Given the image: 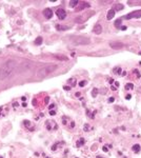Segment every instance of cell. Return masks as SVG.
<instances>
[{
  "label": "cell",
  "instance_id": "cell-1",
  "mask_svg": "<svg viewBox=\"0 0 141 158\" xmlns=\"http://www.w3.org/2000/svg\"><path fill=\"white\" fill-rule=\"evenodd\" d=\"M17 67V63L14 59L6 60L3 64L0 67V80H5L14 73L15 68Z\"/></svg>",
  "mask_w": 141,
  "mask_h": 158
},
{
  "label": "cell",
  "instance_id": "cell-2",
  "mask_svg": "<svg viewBox=\"0 0 141 158\" xmlns=\"http://www.w3.org/2000/svg\"><path fill=\"white\" fill-rule=\"evenodd\" d=\"M57 68V65L56 64H47V65H44V67L40 68L38 71H37V77L38 78H43L45 76L50 75L51 73H53L54 71Z\"/></svg>",
  "mask_w": 141,
  "mask_h": 158
},
{
  "label": "cell",
  "instance_id": "cell-3",
  "mask_svg": "<svg viewBox=\"0 0 141 158\" xmlns=\"http://www.w3.org/2000/svg\"><path fill=\"white\" fill-rule=\"evenodd\" d=\"M70 41L72 44L74 45H86V44H90V38L84 36H72L70 37Z\"/></svg>",
  "mask_w": 141,
  "mask_h": 158
},
{
  "label": "cell",
  "instance_id": "cell-4",
  "mask_svg": "<svg viewBox=\"0 0 141 158\" xmlns=\"http://www.w3.org/2000/svg\"><path fill=\"white\" fill-rule=\"evenodd\" d=\"M133 18H141V10H137V11H134V12L130 13V14L125 15L123 17V19H133Z\"/></svg>",
  "mask_w": 141,
  "mask_h": 158
},
{
  "label": "cell",
  "instance_id": "cell-5",
  "mask_svg": "<svg viewBox=\"0 0 141 158\" xmlns=\"http://www.w3.org/2000/svg\"><path fill=\"white\" fill-rule=\"evenodd\" d=\"M56 15H57V17L59 18L60 20H63V19H65V17H66V12L63 9H58L56 11Z\"/></svg>",
  "mask_w": 141,
  "mask_h": 158
},
{
  "label": "cell",
  "instance_id": "cell-6",
  "mask_svg": "<svg viewBox=\"0 0 141 158\" xmlns=\"http://www.w3.org/2000/svg\"><path fill=\"white\" fill-rule=\"evenodd\" d=\"M110 46L112 49H115V50H119L121 47L124 46V44L122 42H118V41H114V42H111L110 43Z\"/></svg>",
  "mask_w": 141,
  "mask_h": 158
},
{
  "label": "cell",
  "instance_id": "cell-7",
  "mask_svg": "<svg viewBox=\"0 0 141 158\" xmlns=\"http://www.w3.org/2000/svg\"><path fill=\"white\" fill-rule=\"evenodd\" d=\"M93 32H94L95 34H97V35H100V34L102 33V26L100 24H96L94 26V28H93Z\"/></svg>",
  "mask_w": 141,
  "mask_h": 158
},
{
  "label": "cell",
  "instance_id": "cell-8",
  "mask_svg": "<svg viewBox=\"0 0 141 158\" xmlns=\"http://www.w3.org/2000/svg\"><path fill=\"white\" fill-rule=\"evenodd\" d=\"M43 15H44V17L45 18L50 19V18H52V16H53V11L51 9H45L43 11Z\"/></svg>",
  "mask_w": 141,
  "mask_h": 158
},
{
  "label": "cell",
  "instance_id": "cell-9",
  "mask_svg": "<svg viewBox=\"0 0 141 158\" xmlns=\"http://www.w3.org/2000/svg\"><path fill=\"white\" fill-rule=\"evenodd\" d=\"M114 16H115V11H114L113 9H111V10L107 12V16H106V19H107V20L113 19Z\"/></svg>",
  "mask_w": 141,
  "mask_h": 158
},
{
  "label": "cell",
  "instance_id": "cell-10",
  "mask_svg": "<svg viewBox=\"0 0 141 158\" xmlns=\"http://www.w3.org/2000/svg\"><path fill=\"white\" fill-rule=\"evenodd\" d=\"M91 5H90V3H87V2H82V3L80 4V6L77 9V11H81L83 9H86V7H90Z\"/></svg>",
  "mask_w": 141,
  "mask_h": 158
},
{
  "label": "cell",
  "instance_id": "cell-11",
  "mask_svg": "<svg viewBox=\"0 0 141 158\" xmlns=\"http://www.w3.org/2000/svg\"><path fill=\"white\" fill-rule=\"evenodd\" d=\"M56 28H57L58 31H65V30H68V26H64V25H59V24H57L56 25Z\"/></svg>",
  "mask_w": 141,
  "mask_h": 158
},
{
  "label": "cell",
  "instance_id": "cell-12",
  "mask_svg": "<svg viewBox=\"0 0 141 158\" xmlns=\"http://www.w3.org/2000/svg\"><path fill=\"white\" fill-rule=\"evenodd\" d=\"M121 23H122V19L120 18V19H117L116 21H115V26L117 28H121Z\"/></svg>",
  "mask_w": 141,
  "mask_h": 158
},
{
  "label": "cell",
  "instance_id": "cell-13",
  "mask_svg": "<svg viewBox=\"0 0 141 158\" xmlns=\"http://www.w3.org/2000/svg\"><path fill=\"white\" fill-rule=\"evenodd\" d=\"M113 73L116 74V75H120V74H121V68H120V67L115 68L113 70Z\"/></svg>",
  "mask_w": 141,
  "mask_h": 158
},
{
  "label": "cell",
  "instance_id": "cell-14",
  "mask_svg": "<svg viewBox=\"0 0 141 158\" xmlns=\"http://www.w3.org/2000/svg\"><path fill=\"white\" fill-rule=\"evenodd\" d=\"M132 150H133V151H134L135 153L139 152V150H140V146H139V144H135V146H133Z\"/></svg>",
  "mask_w": 141,
  "mask_h": 158
},
{
  "label": "cell",
  "instance_id": "cell-15",
  "mask_svg": "<svg viewBox=\"0 0 141 158\" xmlns=\"http://www.w3.org/2000/svg\"><path fill=\"white\" fill-rule=\"evenodd\" d=\"M122 9H123V5H122V4H116L115 7H114L113 10L116 12V11H120V10H122Z\"/></svg>",
  "mask_w": 141,
  "mask_h": 158
},
{
  "label": "cell",
  "instance_id": "cell-16",
  "mask_svg": "<svg viewBox=\"0 0 141 158\" xmlns=\"http://www.w3.org/2000/svg\"><path fill=\"white\" fill-rule=\"evenodd\" d=\"M55 58H56V59H59V60H68V57H65V56H60V55H56Z\"/></svg>",
  "mask_w": 141,
  "mask_h": 158
},
{
  "label": "cell",
  "instance_id": "cell-17",
  "mask_svg": "<svg viewBox=\"0 0 141 158\" xmlns=\"http://www.w3.org/2000/svg\"><path fill=\"white\" fill-rule=\"evenodd\" d=\"M84 144V138H80L78 140V142H77V147H81Z\"/></svg>",
  "mask_w": 141,
  "mask_h": 158
},
{
  "label": "cell",
  "instance_id": "cell-18",
  "mask_svg": "<svg viewBox=\"0 0 141 158\" xmlns=\"http://www.w3.org/2000/svg\"><path fill=\"white\" fill-rule=\"evenodd\" d=\"M78 3H79V2L77 1V0H75V1H71V2H70V6L75 7V6H77V5H78Z\"/></svg>",
  "mask_w": 141,
  "mask_h": 158
},
{
  "label": "cell",
  "instance_id": "cell-19",
  "mask_svg": "<svg viewBox=\"0 0 141 158\" xmlns=\"http://www.w3.org/2000/svg\"><path fill=\"white\" fill-rule=\"evenodd\" d=\"M35 43L37 44V45H40V44L42 43V37H38V38L36 39V41H35Z\"/></svg>",
  "mask_w": 141,
  "mask_h": 158
},
{
  "label": "cell",
  "instance_id": "cell-20",
  "mask_svg": "<svg viewBox=\"0 0 141 158\" xmlns=\"http://www.w3.org/2000/svg\"><path fill=\"white\" fill-rule=\"evenodd\" d=\"M133 88H134V84H133V83H127L126 85H125V89L126 90H131Z\"/></svg>",
  "mask_w": 141,
  "mask_h": 158
},
{
  "label": "cell",
  "instance_id": "cell-21",
  "mask_svg": "<svg viewBox=\"0 0 141 158\" xmlns=\"http://www.w3.org/2000/svg\"><path fill=\"white\" fill-rule=\"evenodd\" d=\"M86 84V81L85 80H83V81H80V82H79V86H84Z\"/></svg>",
  "mask_w": 141,
  "mask_h": 158
},
{
  "label": "cell",
  "instance_id": "cell-22",
  "mask_svg": "<svg viewBox=\"0 0 141 158\" xmlns=\"http://www.w3.org/2000/svg\"><path fill=\"white\" fill-rule=\"evenodd\" d=\"M98 90H96V89H94V90H93V93H92V96L93 97H95L96 96V95H97V93H98Z\"/></svg>",
  "mask_w": 141,
  "mask_h": 158
},
{
  "label": "cell",
  "instance_id": "cell-23",
  "mask_svg": "<svg viewBox=\"0 0 141 158\" xmlns=\"http://www.w3.org/2000/svg\"><path fill=\"white\" fill-rule=\"evenodd\" d=\"M115 101V98H114V97H111L110 99H108V102H114Z\"/></svg>",
  "mask_w": 141,
  "mask_h": 158
},
{
  "label": "cell",
  "instance_id": "cell-24",
  "mask_svg": "<svg viewBox=\"0 0 141 158\" xmlns=\"http://www.w3.org/2000/svg\"><path fill=\"white\" fill-rule=\"evenodd\" d=\"M134 72H135V73H136V75H137V77H138V78H139V77H140V74H139V72H138V71H137V70H134Z\"/></svg>",
  "mask_w": 141,
  "mask_h": 158
},
{
  "label": "cell",
  "instance_id": "cell-25",
  "mask_svg": "<svg viewBox=\"0 0 141 158\" xmlns=\"http://www.w3.org/2000/svg\"><path fill=\"white\" fill-rule=\"evenodd\" d=\"M54 107H55V104H51V105H50V107H49V109H50L51 111H52L53 109H54Z\"/></svg>",
  "mask_w": 141,
  "mask_h": 158
},
{
  "label": "cell",
  "instance_id": "cell-26",
  "mask_svg": "<svg viewBox=\"0 0 141 158\" xmlns=\"http://www.w3.org/2000/svg\"><path fill=\"white\" fill-rule=\"evenodd\" d=\"M55 114H56L55 111H53V110H52V111H50V115H52V116H53V115H55Z\"/></svg>",
  "mask_w": 141,
  "mask_h": 158
},
{
  "label": "cell",
  "instance_id": "cell-27",
  "mask_svg": "<svg viewBox=\"0 0 141 158\" xmlns=\"http://www.w3.org/2000/svg\"><path fill=\"white\" fill-rule=\"evenodd\" d=\"M102 150H103L104 152H107V151H108V149H107L106 147H102Z\"/></svg>",
  "mask_w": 141,
  "mask_h": 158
},
{
  "label": "cell",
  "instance_id": "cell-28",
  "mask_svg": "<svg viewBox=\"0 0 141 158\" xmlns=\"http://www.w3.org/2000/svg\"><path fill=\"white\" fill-rule=\"evenodd\" d=\"M87 130H89V125H84V131H87Z\"/></svg>",
  "mask_w": 141,
  "mask_h": 158
},
{
  "label": "cell",
  "instance_id": "cell-29",
  "mask_svg": "<svg viewBox=\"0 0 141 158\" xmlns=\"http://www.w3.org/2000/svg\"><path fill=\"white\" fill-rule=\"evenodd\" d=\"M49 100H50V98H49V97H46L45 100H44V102H45V103H47V102H49Z\"/></svg>",
  "mask_w": 141,
  "mask_h": 158
},
{
  "label": "cell",
  "instance_id": "cell-30",
  "mask_svg": "<svg viewBox=\"0 0 141 158\" xmlns=\"http://www.w3.org/2000/svg\"><path fill=\"white\" fill-rule=\"evenodd\" d=\"M131 98H132V96H131V95H127V96H126V99H129V100H130Z\"/></svg>",
  "mask_w": 141,
  "mask_h": 158
},
{
  "label": "cell",
  "instance_id": "cell-31",
  "mask_svg": "<svg viewBox=\"0 0 141 158\" xmlns=\"http://www.w3.org/2000/svg\"><path fill=\"white\" fill-rule=\"evenodd\" d=\"M112 90H113V91H116V86H113V85H112Z\"/></svg>",
  "mask_w": 141,
  "mask_h": 158
},
{
  "label": "cell",
  "instance_id": "cell-32",
  "mask_svg": "<svg viewBox=\"0 0 141 158\" xmlns=\"http://www.w3.org/2000/svg\"><path fill=\"white\" fill-rule=\"evenodd\" d=\"M115 86L117 88V86H119V82H115Z\"/></svg>",
  "mask_w": 141,
  "mask_h": 158
},
{
  "label": "cell",
  "instance_id": "cell-33",
  "mask_svg": "<svg viewBox=\"0 0 141 158\" xmlns=\"http://www.w3.org/2000/svg\"><path fill=\"white\" fill-rule=\"evenodd\" d=\"M21 100H22V101H25L26 98H25V97H22V98H21Z\"/></svg>",
  "mask_w": 141,
  "mask_h": 158
},
{
  "label": "cell",
  "instance_id": "cell-34",
  "mask_svg": "<svg viewBox=\"0 0 141 158\" xmlns=\"http://www.w3.org/2000/svg\"><path fill=\"white\" fill-rule=\"evenodd\" d=\"M71 88H68V86H64V90H66V91H68V90H70Z\"/></svg>",
  "mask_w": 141,
  "mask_h": 158
},
{
  "label": "cell",
  "instance_id": "cell-35",
  "mask_svg": "<svg viewBox=\"0 0 141 158\" xmlns=\"http://www.w3.org/2000/svg\"><path fill=\"white\" fill-rule=\"evenodd\" d=\"M96 158H103V157H101V156H98V157H96Z\"/></svg>",
  "mask_w": 141,
  "mask_h": 158
},
{
  "label": "cell",
  "instance_id": "cell-36",
  "mask_svg": "<svg viewBox=\"0 0 141 158\" xmlns=\"http://www.w3.org/2000/svg\"><path fill=\"white\" fill-rule=\"evenodd\" d=\"M139 54H140V55H141V51H140V52H139Z\"/></svg>",
  "mask_w": 141,
  "mask_h": 158
}]
</instances>
